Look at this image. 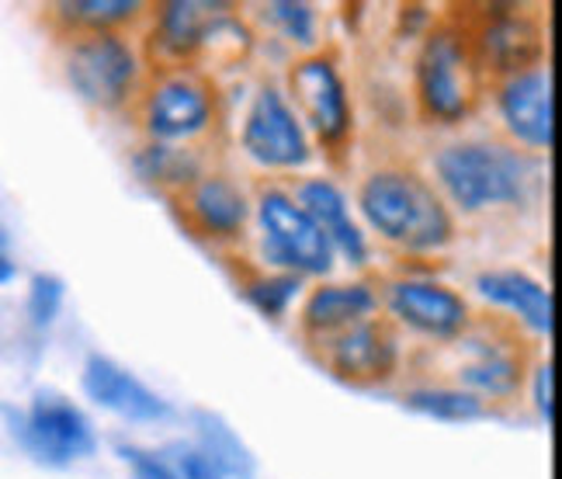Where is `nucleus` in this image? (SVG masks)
I'll list each match as a JSON object with an SVG mask.
<instances>
[{"label":"nucleus","instance_id":"17","mask_svg":"<svg viewBox=\"0 0 562 479\" xmlns=\"http://www.w3.org/2000/svg\"><path fill=\"white\" fill-rule=\"evenodd\" d=\"M292 194H295V202L306 209L310 220L323 230L337 260H344V265H351V268L369 265V257H372L369 236H364L361 223L355 220L348 191L334 178H306Z\"/></svg>","mask_w":562,"mask_h":479},{"label":"nucleus","instance_id":"2","mask_svg":"<svg viewBox=\"0 0 562 479\" xmlns=\"http://www.w3.org/2000/svg\"><path fill=\"white\" fill-rule=\"evenodd\" d=\"M435 178L448 209L483 215L490 209L528 205L542 185V170L525 149L490 140H462L435 154Z\"/></svg>","mask_w":562,"mask_h":479},{"label":"nucleus","instance_id":"25","mask_svg":"<svg viewBox=\"0 0 562 479\" xmlns=\"http://www.w3.org/2000/svg\"><path fill=\"white\" fill-rule=\"evenodd\" d=\"M302 281L299 275H289V271H257L250 278H244V299L250 307L261 313L265 320H285L295 307V299L302 296Z\"/></svg>","mask_w":562,"mask_h":479},{"label":"nucleus","instance_id":"3","mask_svg":"<svg viewBox=\"0 0 562 479\" xmlns=\"http://www.w3.org/2000/svg\"><path fill=\"white\" fill-rule=\"evenodd\" d=\"M414 77L424 119L459 125L472 115L475 94H480V70H475L465 32L456 25H438L424 35Z\"/></svg>","mask_w":562,"mask_h":479},{"label":"nucleus","instance_id":"4","mask_svg":"<svg viewBox=\"0 0 562 479\" xmlns=\"http://www.w3.org/2000/svg\"><path fill=\"white\" fill-rule=\"evenodd\" d=\"M254 220L261 230V250L271 271H289L299 278H330L337 257L323 230L310 220L295 194L268 185L254 199Z\"/></svg>","mask_w":562,"mask_h":479},{"label":"nucleus","instance_id":"1","mask_svg":"<svg viewBox=\"0 0 562 479\" xmlns=\"http://www.w3.org/2000/svg\"><path fill=\"white\" fill-rule=\"evenodd\" d=\"M358 212L382 244L430 257L456 239V212L414 167H379L358 188Z\"/></svg>","mask_w":562,"mask_h":479},{"label":"nucleus","instance_id":"16","mask_svg":"<svg viewBox=\"0 0 562 479\" xmlns=\"http://www.w3.org/2000/svg\"><path fill=\"white\" fill-rule=\"evenodd\" d=\"M379 307L382 299L369 281H319L302 299L299 331L306 341L323 344L364 320H375Z\"/></svg>","mask_w":562,"mask_h":479},{"label":"nucleus","instance_id":"24","mask_svg":"<svg viewBox=\"0 0 562 479\" xmlns=\"http://www.w3.org/2000/svg\"><path fill=\"white\" fill-rule=\"evenodd\" d=\"M403 406L409 413L438 424H472L490 417V406L483 400H475L472 393L459 386H417L403 393Z\"/></svg>","mask_w":562,"mask_h":479},{"label":"nucleus","instance_id":"5","mask_svg":"<svg viewBox=\"0 0 562 479\" xmlns=\"http://www.w3.org/2000/svg\"><path fill=\"white\" fill-rule=\"evenodd\" d=\"M63 77L83 104L98 108V112H115L139 91L143 56L136 42L122 32L74 35L67 56H63Z\"/></svg>","mask_w":562,"mask_h":479},{"label":"nucleus","instance_id":"12","mask_svg":"<svg viewBox=\"0 0 562 479\" xmlns=\"http://www.w3.org/2000/svg\"><path fill=\"white\" fill-rule=\"evenodd\" d=\"M316 347L327 372L348 386H382L400 372V358H403L400 337L379 316L364 320Z\"/></svg>","mask_w":562,"mask_h":479},{"label":"nucleus","instance_id":"28","mask_svg":"<svg viewBox=\"0 0 562 479\" xmlns=\"http://www.w3.org/2000/svg\"><path fill=\"white\" fill-rule=\"evenodd\" d=\"M115 452H119V459L128 469V479H178L175 466L167 463L164 452L143 448L136 442H119Z\"/></svg>","mask_w":562,"mask_h":479},{"label":"nucleus","instance_id":"22","mask_svg":"<svg viewBox=\"0 0 562 479\" xmlns=\"http://www.w3.org/2000/svg\"><path fill=\"white\" fill-rule=\"evenodd\" d=\"M136 178L157 191L181 194L205 174V160L191 146H170V143H143L133 154Z\"/></svg>","mask_w":562,"mask_h":479},{"label":"nucleus","instance_id":"6","mask_svg":"<svg viewBox=\"0 0 562 479\" xmlns=\"http://www.w3.org/2000/svg\"><path fill=\"white\" fill-rule=\"evenodd\" d=\"M11 434L32 463L46 469H70L98 455V427L70 397L38 389L29 410L11 413Z\"/></svg>","mask_w":562,"mask_h":479},{"label":"nucleus","instance_id":"26","mask_svg":"<svg viewBox=\"0 0 562 479\" xmlns=\"http://www.w3.org/2000/svg\"><path fill=\"white\" fill-rule=\"evenodd\" d=\"M265 18L281 35H285V42L306 49V56L316 49L319 18H316V8L306 4V0H271V4L265 8Z\"/></svg>","mask_w":562,"mask_h":479},{"label":"nucleus","instance_id":"19","mask_svg":"<svg viewBox=\"0 0 562 479\" xmlns=\"http://www.w3.org/2000/svg\"><path fill=\"white\" fill-rule=\"evenodd\" d=\"M233 4L223 0H167L154 11V56L160 70L184 67L202 53V42L212 29V21L226 14Z\"/></svg>","mask_w":562,"mask_h":479},{"label":"nucleus","instance_id":"7","mask_svg":"<svg viewBox=\"0 0 562 479\" xmlns=\"http://www.w3.org/2000/svg\"><path fill=\"white\" fill-rule=\"evenodd\" d=\"M139 122L149 143L188 146L215 125V91L194 67L160 70L143 87Z\"/></svg>","mask_w":562,"mask_h":479},{"label":"nucleus","instance_id":"31","mask_svg":"<svg viewBox=\"0 0 562 479\" xmlns=\"http://www.w3.org/2000/svg\"><path fill=\"white\" fill-rule=\"evenodd\" d=\"M18 257H14V239H11V230L0 223V289L11 286L18 278Z\"/></svg>","mask_w":562,"mask_h":479},{"label":"nucleus","instance_id":"10","mask_svg":"<svg viewBox=\"0 0 562 479\" xmlns=\"http://www.w3.org/2000/svg\"><path fill=\"white\" fill-rule=\"evenodd\" d=\"M379 299L400 326L427 341H459L472 331L469 299L438 278L400 275L389 281Z\"/></svg>","mask_w":562,"mask_h":479},{"label":"nucleus","instance_id":"11","mask_svg":"<svg viewBox=\"0 0 562 479\" xmlns=\"http://www.w3.org/2000/svg\"><path fill=\"white\" fill-rule=\"evenodd\" d=\"M469 49L475 70L507 80L546 67V29L538 18L521 14L517 8H490L486 21L472 32Z\"/></svg>","mask_w":562,"mask_h":479},{"label":"nucleus","instance_id":"14","mask_svg":"<svg viewBox=\"0 0 562 479\" xmlns=\"http://www.w3.org/2000/svg\"><path fill=\"white\" fill-rule=\"evenodd\" d=\"M496 115H501L504 133L517 146L531 149V154H549L555 143L549 67H535L528 74L501 80V87H496Z\"/></svg>","mask_w":562,"mask_h":479},{"label":"nucleus","instance_id":"9","mask_svg":"<svg viewBox=\"0 0 562 479\" xmlns=\"http://www.w3.org/2000/svg\"><path fill=\"white\" fill-rule=\"evenodd\" d=\"M240 146L247 160L265 170H302L316 157L306 125L299 122L285 91L271 83H265L247 108L240 125Z\"/></svg>","mask_w":562,"mask_h":479},{"label":"nucleus","instance_id":"30","mask_svg":"<svg viewBox=\"0 0 562 479\" xmlns=\"http://www.w3.org/2000/svg\"><path fill=\"white\" fill-rule=\"evenodd\" d=\"M531 406L546 427L555 424V361H538L531 372Z\"/></svg>","mask_w":562,"mask_h":479},{"label":"nucleus","instance_id":"27","mask_svg":"<svg viewBox=\"0 0 562 479\" xmlns=\"http://www.w3.org/2000/svg\"><path fill=\"white\" fill-rule=\"evenodd\" d=\"M63 302H67V281L53 271H35L29 278V292H25V316L35 331H49L56 326Z\"/></svg>","mask_w":562,"mask_h":479},{"label":"nucleus","instance_id":"20","mask_svg":"<svg viewBox=\"0 0 562 479\" xmlns=\"http://www.w3.org/2000/svg\"><path fill=\"white\" fill-rule=\"evenodd\" d=\"M465 352L472 355L465 365H459V389L472 393L475 400L490 403H507L521 393L525 386V358L517 355L510 344H475L465 334L459 337Z\"/></svg>","mask_w":562,"mask_h":479},{"label":"nucleus","instance_id":"23","mask_svg":"<svg viewBox=\"0 0 562 479\" xmlns=\"http://www.w3.org/2000/svg\"><path fill=\"white\" fill-rule=\"evenodd\" d=\"M143 11V0H59L53 8L56 21H63L77 35L122 32L125 25L139 21Z\"/></svg>","mask_w":562,"mask_h":479},{"label":"nucleus","instance_id":"15","mask_svg":"<svg viewBox=\"0 0 562 479\" xmlns=\"http://www.w3.org/2000/svg\"><path fill=\"white\" fill-rule=\"evenodd\" d=\"M178 202L184 212V223L202 239H212V244L240 239L254 212V202L247 199L244 185L220 170H205L199 181L178 194Z\"/></svg>","mask_w":562,"mask_h":479},{"label":"nucleus","instance_id":"21","mask_svg":"<svg viewBox=\"0 0 562 479\" xmlns=\"http://www.w3.org/2000/svg\"><path fill=\"white\" fill-rule=\"evenodd\" d=\"M188 424H191V445H199L226 479H257L254 448L240 438V431L223 413L194 406L188 410Z\"/></svg>","mask_w":562,"mask_h":479},{"label":"nucleus","instance_id":"13","mask_svg":"<svg viewBox=\"0 0 562 479\" xmlns=\"http://www.w3.org/2000/svg\"><path fill=\"white\" fill-rule=\"evenodd\" d=\"M80 389L94 406L125 421V424H164L175 417L170 406L154 386H146L136 372L108 358L101 352H91L80 368Z\"/></svg>","mask_w":562,"mask_h":479},{"label":"nucleus","instance_id":"8","mask_svg":"<svg viewBox=\"0 0 562 479\" xmlns=\"http://www.w3.org/2000/svg\"><path fill=\"white\" fill-rule=\"evenodd\" d=\"M289 104L295 108L299 122L306 125L310 140L316 136L319 146L340 149L348 146L355 133V104L348 94L337 63L323 53H310L292 63L289 70Z\"/></svg>","mask_w":562,"mask_h":479},{"label":"nucleus","instance_id":"29","mask_svg":"<svg viewBox=\"0 0 562 479\" xmlns=\"http://www.w3.org/2000/svg\"><path fill=\"white\" fill-rule=\"evenodd\" d=\"M164 455H167V463L175 466L178 479H226L220 472V466H215L209 455L191 442H175Z\"/></svg>","mask_w":562,"mask_h":479},{"label":"nucleus","instance_id":"18","mask_svg":"<svg viewBox=\"0 0 562 479\" xmlns=\"http://www.w3.org/2000/svg\"><path fill=\"white\" fill-rule=\"evenodd\" d=\"M472 289L480 299H486L490 307L510 313L535 337L549 341L555 334L552 292L538 278H531L528 271H521V268H490V271L475 275Z\"/></svg>","mask_w":562,"mask_h":479}]
</instances>
